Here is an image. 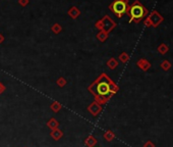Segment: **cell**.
I'll return each mask as SVG.
<instances>
[{
  "mask_svg": "<svg viewBox=\"0 0 173 147\" xmlns=\"http://www.w3.org/2000/svg\"><path fill=\"white\" fill-rule=\"evenodd\" d=\"M88 89L94 95L96 102L104 105L114 94L118 92L119 87L106 74H102L100 77L97 78L95 82H93V84L90 85Z\"/></svg>",
  "mask_w": 173,
  "mask_h": 147,
  "instance_id": "6da1fadb",
  "label": "cell"
},
{
  "mask_svg": "<svg viewBox=\"0 0 173 147\" xmlns=\"http://www.w3.org/2000/svg\"><path fill=\"white\" fill-rule=\"evenodd\" d=\"M127 15L130 17V22L133 23H138L142 20H144L145 17H148L149 15V11L148 9L140 3V1H135L131 5H130V9L127 11Z\"/></svg>",
  "mask_w": 173,
  "mask_h": 147,
  "instance_id": "7a4b0ae2",
  "label": "cell"
},
{
  "mask_svg": "<svg viewBox=\"0 0 173 147\" xmlns=\"http://www.w3.org/2000/svg\"><path fill=\"white\" fill-rule=\"evenodd\" d=\"M109 9L117 17L120 18L124 15H126L130 9L128 0H114L109 5Z\"/></svg>",
  "mask_w": 173,
  "mask_h": 147,
  "instance_id": "3957f363",
  "label": "cell"
},
{
  "mask_svg": "<svg viewBox=\"0 0 173 147\" xmlns=\"http://www.w3.org/2000/svg\"><path fill=\"white\" fill-rule=\"evenodd\" d=\"M96 27L98 28V29H100L101 31H105V32H107V33H109L111 30H113L116 27V24H115L109 17H105L103 20H99V22L97 23Z\"/></svg>",
  "mask_w": 173,
  "mask_h": 147,
  "instance_id": "277c9868",
  "label": "cell"
},
{
  "mask_svg": "<svg viewBox=\"0 0 173 147\" xmlns=\"http://www.w3.org/2000/svg\"><path fill=\"white\" fill-rule=\"evenodd\" d=\"M147 18L150 20L152 27H154V28H157L161 23H163V20H164V17H163L157 10L152 11L149 15V17H147Z\"/></svg>",
  "mask_w": 173,
  "mask_h": 147,
  "instance_id": "5b68a950",
  "label": "cell"
},
{
  "mask_svg": "<svg viewBox=\"0 0 173 147\" xmlns=\"http://www.w3.org/2000/svg\"><path fill=\"white\" fill-rule=\"evenodd\" d=\"M102 109H103V106L101 104H99L98 102H96V101L92 102L91 104L88 106V111H89L93 116H98V114L102 111Z\"/></svg>",
  "mask_w": 173,
  "mask_h": 147,
  "instance_id": "8992f818",
  "label": "cell"
},
{
  "mask_svg": "<svg viewBox=\"0 0 173 147\" xmlns=\"http://www.w3.org/2000/svg\"><path fill=\"white\" fill-rule=\"evenodd\" d=\"M137 65L142 71H144V72H147V71L150 70V68H151V63H150L149 61H148L147 59H145V58L138 59V63H137Z\"/></svg>",
  "mask_w": 173,
  "mask_h": 147,
  "instance_id": "52a82bcc",
  "label": "cell"
},
{
  "mask_svg": "<svg viewBox=\"0 0 173 147\" xmlns=\"http://www.w3.org/2000/svg\"><path fill=\"white\" fill-rule=\"evenodd\" d=\"M50 136H51L55 141H58L59 139H61V138L63 137V132H62L61 130H59L58 128L54 129V130H52L51 133H50Z\"/></svg>",
  "mask_w": 173,
  "mask_h": 147,
  "instance_id": "ba28073f",
  "label": "cell"
},
{
  "mask_svg": "<svg viewBox=\"0 0 173 147\" xmlns=\"http://www.w3.org/2000/svg\"><path fill=\"white\" fill-rule=\"evenodd\" d=\"M97 144V139L94 136L90 135L85 139V145L87 147H95Z\"/></svg>",
  "mask_w": 173,
  "mask_h": 147,
  "instance_id": "9c48e42d",
  "label": "cell"
},
{
  "mask_svg": "<svg viewBox=\"0 0 173 147\" xmlns=\"http://www.w3.org/2000/svg\"><path fill=\"white\" fill-rule=\"evenodd\" d=\"M47 127L50 129V130H54V129H57L59 127V122L57 121L56 119L52 118L50 119L49 121L47 122Z\"/></svg>",
  "mask_w": 173,
  "mask_h": 147,
  "instance_id": "30bf717a",
  "label": "cell"
},
{
  "mask_svg": "<svg viewBox=\"0 0 173 147\" xmlns=\"http://www.w3.org/2000/svg\"><path fill=\"white\" fill-rule=\"evenodd\" d=\"M103 137H104V139H105L106 141L111 142L112 140H114V139H115V134L112 132L111 130H108V131H106V132L104 133Z\"/></svg>",
  "mask_w": 173,
  "mask_h": 147,
  "instance_id": "8fae6325",
  "label": "cell"
},
{
  "mask_svg": "<svg viewBox=\"0 0 173 147\" xmlns=\"http://www.w3.org/2000/svg\"><path fill=\"white\" fill-rule=\"evenodd\" d=\"M157 49H158V52L160 54H166L167 53L168 51H169V47H168L167 45L165 44V43H162V44H160L158 46V48H157Z\"/></svg>",
  "mask_w": 173,
  "mask_h": 147,
  "instance_id": "7c38bea8",
  "label": "cell"
},
{
  "mask_svg": "<svg viewBox=\"0 0 173 147\" xmlns=\"http://www.w3.org/2000/svg\"><path fill=\"white\" fill-rule=\"evenodd\" d=\"M107 65L110 70H115V68H117V65H118V61L112 57V58H110L109 60L107 61Z\"/></svg>",
  "mask_w": 173,
  "mask_h": 147,
  "instance_id": "4fadbf2b",
  "label": "cell"
},
{
  "mask_svg": "<svg viewBox=\"0 0 173 147\" xmlns=\"http://www.w3.org/2000/svg\"><path fill=\"white\" fill-rule=\"evenodd\" d=\"M172 64L170 63L169 60H167V59H165V60H163L162 63H161V68H162L163 71H165V72H167V71H169L170 68H171Z\"/></svg>",
  "mask_w": 173,
  "mask_h": 147,
  "instance_id": "5bb4252c",
  "label": "cell"
},
{
  "mask_svg": "<svg viewBox=\"0 0 173 147\" xmlns=\"http://www.w3.org/2000/svg\"><path fill=\"white\" fill-rule=\"evenodd\" d=\"M107 38H108V33L105 31H101L97 35V39H99V41H101V42H105L107 40Z\"/></svg>",
  "mask_w": 173,
  "mask_h": 147,
  "instance_id": "9a60e30c",
  "label": "cell"
},
{
  "mask_svg": "<svg viewBox=\"0 0 173 147\" xmlns=\"http://www.w3.org/2000/svg\"><path fill=\"white\" fill-rule=\"evenodd\" d=\"M50 108H51L54 112H58L59 110L62 108V105L59 102H57V101H54L51 104V106H50Z\"/></svg>",
  "mask_w": 173,
  "mask_h": 147,
  "instance_id": "2e32d148",
  "label": "cell"
},
{
  "mask_svg": "<svg viewBox=\"0 0 173 147\" xmlns=\"http://www.w3.org/2000/svg\"><path fill=\"white\" fill-rule=\"evenodd\" d=\"M119 60L123 63H126L128 60H130V55L126 53V52H122V53L119 55Z\"/></svg>",
  "mask_w": 173,
  "mask_h": 147,
  "instance_id": "e0dca14e",
  "label": "cell"
},
{
  "mask_svg": "<svg viewBox=\"0 0 173 147\" xmlns=\"http://www.w3.org/2000/svg\"><path fill=\"white\" fill-rule=\"evenodd\" d=\"M69 15H71V17L72 18H77V15H80V11L77 10V7H72L70 9V10H69Z\"/></svg>",
  "mask_w": 173,
  "mask_h": 147,
  "instance_id": "ac0fdd59",
  "label": "cell"
},
{
  "mask_svg": "<svg viewBox=\"0 0 173 147\" xmlns=\"http://www.w3.org/2000/svg\"><path fill=\"white\" fill-rule=\"evenodd\" d=\"M61 30H62V28L59 26L58 24H55L54 26L52 27V31L54 32L55 34H58V33H60L61 32Z\"/></svg>",
  "mask_w": 173,
  "mask_h": 147,
  "instance_id": "d6986e66",
  "label": "cell"
},
{
  "mask_svg": "<svg viewBox=\"0 0 173 147\" xmlns=\"http://www.w3.org/2000/svg\"><path fill=\"white\" fill-rule=\"evenodd\" d=\"M57 85H58L59 87H64L66 85V80L64 79V78H59L58 80H57Z\"/></svg>",
  "mask_w": 173,
  "mask_h": 147,
  "instance_id": "ffe728a7",
  "label": "cell"
},
{
  "mask_svg": "<svg viewBox=\"0 0 173 147\" xmlns=\"http://www.w3.org/2000/svg\"><path fill=\"white\" fill-rule=\"evenodd\" d=\"M144 147H156V146H155V144H154L153 142L149 140V141H147L146 143L144 144Z\"/></svg>",
  "mask_w": 173,
  "mask_h": 147,
  "instance_id": "44dd1931",
  "label": "cell"
},
{
  "mask_svg": "<svg viewBox=\"0 0 173 147\" xmlns=\"http://www.w3.org/2000/svg\"><path fill=\"white\" fill-rule=\"evenodd\" d=\"M4 91H5V86H4L3 84H1V83H0V94L3 93Z\"/></svg>",
  "mask_w": 173,
  "mask_h": 147,
  "instance_id": "7402d4cb",
  "label": "cell"
},
{
  "mask_svg": "<svg viewBox=\"0 0 173 147\" xmlns=\"http://www.w3.org/2000/svg\"><path fill=\"white\" fill-rule=\"evenodd\" d=\"M145 26H146V27H152L151 23H150V20H148L147 17H146V20H145Z\"/></svg>",
  "mask_w": 173,
  "mask_h": 147,
  "instance_id": "603a6c76",
  "label": "cell"
},
{
  "mask_svg": "<svg viewBox=\"0 0 173 147\" xmlns=\"http://www.w3.org/2000/svg\"><path fill=\"white\" fill-rule=\"evenodd\" d=\"M4 41V37L1 35V34H0V43H2Z\"/></svg>",
  "mask_w": 173,
  "mask_h": 147,
  "instance_id": "cb8c5ba5",
  "label": "cell"
}]
</instances>
